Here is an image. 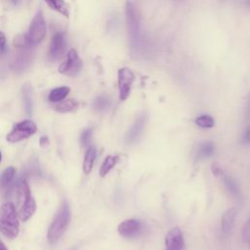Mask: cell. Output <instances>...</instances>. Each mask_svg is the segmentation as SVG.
Here are the masks:
<instances>
[{"mask_svg": "<svg viewBox=\"0 0 250 250\" xmlns=\"http://www.w3.org/2000/svg\"><path fill=\"white\" fill-rule=\"evenodd\" d=\"M20 224L16 207L12 202H7L0 207V231L8 238H15L19 233Z\"/></svg>", "mask_w": 250, "mask_h": 250, "instance_id": "obj_1", "label": "cell"}, {"mask_svg": "<svg viewBox=\"0 0 250 250\" xmlns=\"http://www.w3.org/2000/svg\"><path fill=\"white\" fill-rule=\"evenodd\" d=\"M70 220V210L67 202L62 203L53 223L48 230V240L51 244L56 243L66 229Z\"/></svg>", "mask_w": 250, "mask_h": 250, "instance_id": "obj_2", "label": "cell"}, {"mask_svg": "<svg viewBox=\"0 0 250 250\" xmlns=\"http://www.w3.org/2000/svg\"><path fill=\"white\" fill-rule=\"evenodd\" d=\"M126 22L131 48L137 49L141 42V21L138 9L131 1L126 3Z\"/></svg>", "mask_w": 250, "mask_h": 250, "instance_id": "obj_3", "label": "cell"}, {"mask_svg": "<svg viewBox=\"0 0 250 250\" xmlns=\"http://www.w3.org/2000/svg\"><path fill=\"white\" fill-rule=\"evenodd\" d=\"M17 190L19 197L22 200V205L20 209V218L21 221H27L35 212L36 204L31 195L28 184L25 179L21 180L17 185Z\"/></svg>", "mask_w": 250, "mask_h": 250, "instance_id": "obj_4", "label": "cell"}, {"mask_svg": "<svg viewBox=\"0 0 250 250\" xmlns=\"http://www.w3.org/2000/svg\"><path fill=\"white\" fill-rule=\"evenodd\" d=\"M37 130L36 124L31 120H23L16 123L13 130L7 135V141L10 143H18L32 136Z\"/></svg>", "mask_w": 250, "mask_h": 250, "instance_id": "obj_5", "label": "cell"}, {"mask_svg": "<svg viewBox=\"0 0 250 250\" xmlns=\"http://www.w3.org/2000/svg\"><path fill=\"white\" fill-rule=\"evenodd\" d=\"M27 37L29 40V43L31 44V46H36L38 45L40 42H42V40L45 38L46 36V23L42 15V12L39 11L36 16L33 18L30 25H29V29H28V33Z\"/></svg>", "mask_w": 250, "mask_h": 250, "instance_id": "obj_6", "label": "cell"}, {"mask_svg": "<svg viewBox=\"0 0 250 250\" xmlns=\"http://www.w3.org/2000/svg\"><path fill=\"white\" fill-rule=\"evenodd\" d=\"M83 63L77 52L70 49L67 52L65 61L59 66V72L67 76H74L82 69Z\"/></svg>", "mask_w": 250, "mask_h": 250, "instance_id": "obj_7", "label": "cell"}, {"mask_svg": "<svg viewBox=\"0 0 250 250\" xmlns=\"http://www.w3.org/2000/svg\"><path fill=\"white\" fill-rule=\"evenodd\" d=\"M134 80L135 75L128 67H122L118 70V88L121 101H125L129 97Z\"/></svg>", "mask_w": 250, "mask_h": 250, "instance_id": "obj_8", "label": "cell"}, {"mask_svg": "<svg viewBox=\"0 0 250 250\" xmlns=\"http://www.w3.org/2000/svg\"><path fill=\"white\" fill-rule=\"evenodd\" d=\"M32 46H21L18 47V52L14 57L12 67L15 71L21 72L27 68L32 61Z\"/></svg>", "mask_w": 250, "mask_h": 250, "instance_id": "obj_9", "label": "cell"}, {"mask_svg": "<svg viewBox=\"0 0 250 250\" xmlns=\"http://www.w3.org/2000/svg\"><path fill=\"white\" fill-rule=\"evenodd\" d=\"M66 42L64 38V34L62 32H56L51 40L50 48H49V60L50 61H58L60 60L65 50Z\"/></svg>", "mask_w": 250, "mask_h": 250, "instance_id": "obj_10", "label": "cell"}, {"mask_svg": "<svg viewBox=\"0 0 250 250\" xmlns=\"http://www.w3.org/2000/svg\"><path fill=\"white\" fill-rule=\"evenodd\" d=\"M184 236L180 228L171 229L165 236V250H183Z\"/></svg>", "mask_w": 250, "mask_h": 250, "instance_id": "obj_11", "label": "cell"}, {"mask_svg": "<svg viewBox=\"0 0 250 250\" xmlns=\"http://www.w3.org/2000/svg\"><path fill=\"white\" fill-rule=\"evenodd\" d=\"M143 229L141 221L136 219H128L119 224L117 230L121 236L134 237L138 235Z\"/></svg>", "mask_w": 250, "mask_h": 250, "instance_id": "obj_12", "label": "cell"}, {"mask_svg": "<svg viewBox=\"0 0 250 250\" xmlns=\"http://www.w3.org/2000/svg\"><path fill=\"white\" fill-rule=\"evenodd\" d=\"M146 122V114H141L133 123L131 128L128 130L126 134V143L127 144H134L136 143L139 138L141 137Z\"/></svg>", "mask_w": 250, "mask_h": 250, "instance_id": "obj_13", "label": "cell"}, {"mask_svg": "<svg viewBox=\"0 0 250 250\" xmlns=\"http://www.w3.org/2000/svg\"><path fill=\"white\" fill-rule=\"evenodd\" d=\"M235 215H236L235 208H229L223 214L222 220H221V229L223 232L228 233L230 231L235 220Z\"/></svg>", "mask_w": 250, "mask_h": 250, "instance_id": "obj_14", "label": "cell"}, {"mask_svg": "<svg viewBox=\"0 0 250 250\" xmlns=\"http://www.w3.org/2000/svg\"><path fill=\"white\" fill-rule=\"evenodd\" d=\"M96 155H97V150L96 147L93 146H90L85 153L84 156V161H83V171L85 174H90L96 159Z\"/></svg>", "mask_w": 250, "mask_h": 250, "instance_id": "obj_15", "label": "cell"}, {"mask_svg": "<svg viewBox=\"0 0 250 250\" xmlns=\"http://www.w3.org/2000/svg\"><path fill=\"white\" fill-rule=\"evenodd\" d=\"M45 2L51 9L57 11L65 18L69 17V6L64 0H45Z\"/></svg>", "mask_w": 250, "mask_h": 250, "instance_id": "obj_16", "label": "cell"}, {"mask_svg": "<svg viewBox=\"0 0 250 250\" xmlns=\"http://www.w3.org/2000/svg\"><path fill=\"white\" fill-rule=\"evenodd\" d=\"M223 181L226 188L228 191L233 196V197H238L239 196V188L236 183V181L229 176V175H223Z\"/></svg>", "mask_w": 250, "mask_h": 250, "instance_id": "obj_17", "label": "cell"}, {"mask_svg": "<svg viewBox=\"0 0 250 250\" xmlns=\"http://www.w3.org/2000/svg\"><path fill=\"white\" fill-rule=\"evenodd\" d=\"M117 161H118V156H116V155H108V156H106L105 159L104 160L102 166H101L100 175L102 177L106 176L110 172V170L115 166Z\"/></svg>", "mask_w": 250, "mask_h": 250, "instance_id": "obj_18", "label": "cell"}, {"mask_svg": "<svg viewBox=\"0 0 250 250\" xmlns=\"http://www.w3.org/2000/svg\"><path fill=\"white\" fill-rule=\"evenodd\" d=\"M70 89L66 86H62L53 89L49 94V100L51 102H60L63 100L69 93Z\"/></svg>", "mask_w": 250, "mask_h": 250, "instance_id": "obj_19", "label": "cell"}, {"mask_svg": "<svg viewBox=\"0 0 250 250\" xmlns=\"http://www.w3.org/2000/svg\"><path fill=\"white\" fill-rule=\"evenodd\" d=\"M215 146L212 142H204L202 143L197 150V158H207L214 154Z\"/></svg>", "mask_w": 250, "mask_h": 250, "instance_id": "obj_20", "label": "cell"}, {"mask_svg": "<svg viewBox=\"0 0 250 250\" xmlns=\"http://www.w3.org/2000/svg\"><path fill=\"white\" fill-rule=\"evenodd\" d=\"M78 107V102L73 100V99H70V100H65L60 104H58L56 106H55V109L58 111V112H62V113H64V112H69V111H73L75 110L76 108Z\"/></svg>", "mask_w": 250, "mask_h": 250, "instance_id": "obj_21", "label": "cell"}, {"mask_svg": "<svg viewBox=\"0 0 250 250\" xmlns=\"http://www.w3.org/2000/svg\"><path fill=\"white\" fill-rule=\"evenodd\" d=\"M16 175V169L12 166L6 168L0 175V188H4L9 186Z\"/></svg>", "mask_w": 250, "mask_h": 250, "instance_id": "obj_22", "label": "cell"}, {"mask_svg": "<svg viewBox=\"0 0 250 250\" xmlns=\"http://www.w3.org/2000/svg\"><path fill=\"white\" fill-rule=\"evenodd\" d=\"M93 106L98 111H104L109 106V99L105 95H101L95 99Z\"/></svg>", "mask_w": 250, "mask_h": 250, "instance_id": "obj_23", "label": "cell"}, {"mask_svg": "<svg viewBox=\"0 0 250 250\" xmlns=\"http://www.w3.org/2000/svg\"><path fill=\"white\" fill-rule=\"evenodd\" d=\"M195 123L197 126L201 127V128H205V129H209L212 128L215 124V121L213 119L212 116L204 114V115H200L195 119Z\"/></svg>", "mask_w": 250, "mask_h": 250, "instance_id": "obj_24", "label": "cell"}, {"mask_svg": "<svg viewBox=\"0 0 250 250\" xmlns=\"http://www.w3.org/2000/svg\"><path fill=\"white\" fill-rule=\"evenodd\" d=\"M22 97L25 105V110L28 114L31 113L32 110V100H31V89L28 85H25L22 89Z\"/></svg>", "mask_w": 250, "mask_h": 250, "instance_id": "obj_25", "label": "cell"}, {"mask_svg": "<svg viewBox=\"0 0 250 250\" xmlns=\"http://www.w3.org/2000/svg\"><path fill=\"white\" fill-rule=\"evenodd\" d=\"M91 138H92V129H87V130H85V131L82 133L81 138H80L81 145H82L83 146H88L90 145Z\"/></svg>", "mask_w": 250, "mask_h": 250, "instance_id": "obj_26", "label": "cell"}, {"mask_svg": "<svg viewBox=\"0 0 250 250\" xmlns=\"http://www.w3.org/2000/svg\"><path fill=\"white\" fill-rule=\"evenodd\" d=\"M242 236H243V239L245 240V242H247V244L250 247V218L248 219V221L243 226Z\"/></svg>", "mask_w": 250, "mask_h": 250, "instance_id": "obj_27", "label": "cell"}, {"mask_svg": "<svg viewBox=\"0 0 250 250\" xmlns=\"http://www.w3.org/2000/svg\"><path fill=\"white\" fill-rule=\"evenodd\" d=\"M211 171H212L213 175L216 176V177H219V176H223V175H224V171H223L221 165H220L219 163H217V162L212 163V165H211Z\"/></svg>", "mask_w": 250, "mask_h": 250, "instance_id": "obj_28", "label": "cell"}, {"mask_svg": "<svg viewBox=\"0 0 250 250\" xmlns=\"http://www.w3.org/2000/svg\"><path fill=\"white\" fill-rule=\"evenodd\" d=\"M5 51H6V36L2 31H0V55L5 53Z\"/></svg>", "mask_w": 250, "mask_h": 250, "instance_id": "obj_29", "label": "cell"}, {"mask_svg": "<svg viewBox=\"0 0 250 250\" xmlns=\"http://www.w3.org/2000/svg\"><path fill=\"white\" fill-rule=\"evenodd\" d=\"M242 141H243V143H247V144L250 143V126L245 130V132L242 136Z\"/></svg>", "mask_w": 250, "mask_h": 250, "instance_id": "obj_30", "label": "cell"}, {"mask_svg": "<svg viewBox=\"0 0 250 250\" xmlns=\"http://www.w3.org/2000/svg\"><path fill=\"white\" fill-rule=\"evenodd\" d=\"M245 117L248 121H250V93L248 96L247 100V104H246V110H245Z\"/></svg>", "mask_w": 250, "mask_h": 250, "instance_id": "obj_31", "label": "cell"}, {"mask_svg": "<svg viewBox=\"0 0 250 250\" xmlns=\"http://www.w3.org/2000/svg\"><path fill=\"white\" fill-rule=\"evenodd\" d=\"M40 145H41V146H43V147L47 146L49 145V139H48V137H45V136L41 137V139H40Z\"/></svg>", "mask_w": 250, "mask_h": 250, "instance_id": "obj_32", "label": "cell"}, {"mask_svg": "<svg viewBox=\"0 0 250 250\" xmlns=\"http://www.w3.org/2000/svg\"><path fill=\"white\" fill-rule=\"evenodd\" d=\"M0 250H8V248L5 246V244L0 240Z\"/></svg>", "mask_w": 250, "mask_h": 250, "instance_id": "obj_33", "label": "cell"}, {"mask_svg": "<svg viewBox=\"0 0 250 250\" xmlns=\"http://www.w3.org/2000/svg\"><path fill=\"white\" fill-rule=\"evenodd\" d=\"M19 1H20V0H11V2H12L13 4H15V5H16V4H18V3H19Z\"/></svg>", "mask_w": 250, "mask_h": 250, "instance_id": "obj_34", "label": "cell"}, {"mask_svg": "<svg viewBox=\"0 0 250 250\" xmlns=\"http://www.w3.org/2000/svg\"><path fill=\"white\" fill-rule=\"evenodd\" d=\"M247 5L250 7V0H248V1H247Z\"/></svg>", "mask_w": 250, "mask_h": 250, "instance_id": "obj_35", "label": "cell"}, {"mask_svg": "<svg viewBox=\"0 0 250 250\" xmlns=\"http://www.w3.org/2000/svg\"><path fill=\"white\" fill-rule=\"evenodd\" d=\"M1 158H2V154H1V152H0V161H1Z\"/></svg>", "mask_w": 250, "mask_h": 250, "instance_id": "obj_36", "label": "cell"}]
</instances>
